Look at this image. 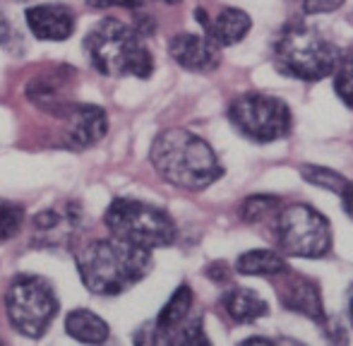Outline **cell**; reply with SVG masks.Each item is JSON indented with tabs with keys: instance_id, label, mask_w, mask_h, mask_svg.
I'll return each instance as SVG.
<instances>
[{
	"instance_id": "obj_15",
	"label": "cell",
	"mask_w": 353,
	"mask_h": 346,
	"mask_svg": "<svg viewBox=\"0 0 353 346\" xmlns=\"http://www.w3.org/2000/svg\"><path fill=\"white\" fill-rule=\"evenodd\" d=\"M195 14H197V22L205 29V37L216 43L219 48L238 43L241 39H245V34L250 32V27H252L248 12H243V10H238V8H223V10H219L214 17H210L205 10H197Z\"/></svg>"
},
{
	"instance_id": "obj_6",
	"label": "cell",
	"mask_w": 353,
	"mask_h": 346,
	"mask_svg": "<svg viewBox=\"0 0 353 346\" xmlns=\"http://www.w3.org/2000/svg\"><path fill=\"white\" fill-rule=\"evenodd\" d=\"M5 313L19 334L39 339L58 315V298L53 286L37 274H19L5 294Z\"/></svg>"
},
{
	"instance_id": "obj_20",
	"label": "cell",
	"mask_w": 353,
	"mask_h": 346,
	"mask_svg": "<svg viewBox=\"0 0 353 346\" xmlns=\"http://www.w3.org/2000/svg\"><path fill=\"white\" fill-rule=\"evenodd\" d=\"M281 207V197L276 195H267V192H262V195H250L243 200L241 210H238V214H241L243 221H248V224H255V221H262L270 212H276Z\"/></svg>"
},
{
	"instance_id": "obj_1",
	"label": "cell",
	"mask_w": 353,
	"mask_h": 346,
	"mask_svg": "<svg viewBox=\"0 0 353 346\" xmlns=\"http://www.w3.org/2000/svg\"><path fill=\"white\" fill-rule=\"evenodd\" d=\"M84 289L97 296H118L152 269V250L116 238H99L74 253Z\"/></svg>"
},
{
	"instance_id": "obj_14",
	"label": "cell",
	"mask_w": 353,
	"mask_h": 346,
	"mask_svg": "<svg viewBox=\"0 0 353 346\" xmlns=\"http://www.w3.org/2000/svg\"><path fill=\"white\" fill-rule=\"evenodd\" d=\"M24 19L29 32L41 41H68L74 34V14L65 5H32Z\"/></svg>"
},
{
	"instance_id": "obj_8",
	"label": "cell",
	"mask_w": 353,
	"mask_h": 346,
	"mask_svg": "<svg viewBox=\"0 0 353 346\" xmlns=\"http://www.w3.org/2000/svg\"><path fill=\"white\" fill-rule=\"evenodd\" d=\"M228 121L243 137L252 142H276L291 132V108L270 94H241L228 106Z\"/></svg>"
},
{
	"instance_id": "obj_5",
	"label": "cell",
	"mask_w": 353,
	"mask_h": 346,
	"mask_svg": "<svg viewBox=\"0 0 353 346\" xmlns=\"http://www.w3.org/2000/svg\"><path fill=\"white\" fill-rule=\"evenodd\" d=\"M106 229L111 236L147 250L166 248L176 241L178 229L163 210L132 197H118L106 210Z\"/></svg>"
},
{
	"instance_id": "obj_16",
	"label": "cell",
	"mask_w": 353,
	"mask_h": 346,
	"mask_svg": "<svg viewBox=\"0 0 353 346\" xmlns=\"http://www.w3.org/2000/svg\"><path fill=\"white\" fill-rule=\"evenodd\" d=\"M190 308H192V289L188 284H181L173 296L168 298V303L161 308V313L157 315L154 320V332L152 337H147L144 342H152V344H163L166 337L178 327L181 323H185L188 315H190Z\"/></svg>"
},
{
	"instance_id": "obj_23",
	"label": "cell",
	"mask_w": 353,
	"mask_h": 346,
	"mask_svg": "<svg viewBox=\"0 0 353 346\" xmlns=\"http://www.w3.org/2000/svg\"><path fill=\"white\" fill-rule=\"evenodd\" d=\"M24 224V207L17 202H0V243L14 238Z\"/></svg>"
},
{
	"instance_id": "obj_17",
	"label": "cell",
	"mask_w": 353,
	"mask_h": 346,
	"mask_svg": "<svg viewBox=\"0 0 353 346\" xmlns=\"http://www.w3.org/2000/svg\"><path fill=\"white\" fill-rule=\"evenodd\" d=\"M221 305L226 310V315L233 323H255V320L265 318L270 313V305L260 294H255L252 289H243V286H233V289L223 291Z\"/></svg>"
},
{
	"instance_id": "obj_2",
	"label": "cell",
	"mask_w": 353,
	"mask_h": 346,
	"mask_svg": "<svg viewBox=\"0 0 353 346\" xmlns=\"http://www.w3.org/2000/svg\"><path fill=\"white\" fill-rule=\"evenodd\" d=\"M149 159L163 181L183 190H205L223 176L212 147L200 135L183 128L159 132L152 142Z\"/></svg>"
},
{
	"instance_id": "obj_7",
	"label": "cell",
	"mask_w": 353,
	"mask_h": 346,
	"mask_svg": "<svg viewBox=\"0 0 353 346\" xmlns=\"http://www.w3.org/2000/svg\"><path fill=\"white\" fill-rule=\"evenodd\" d=\"M279 250L291 258H325L332 250V226L310 205H288L276 214Z\"/></svg>"
},
{
	"instance_id": "obj_29",
	"label": "cell",
	"mask_w": 353,
	"mask_h": 346,
	"mask_svg": "<svg viewBox=\"0 0 353 346\" xmlns=\"http://www.w3.org/2000/svg\"><path fill=\"white\" fill-rule=\"evenodd\" d=\"M159 3H166V5H176V3H181V0H159Z\"/></svg>"
},
{
	"instance_id": "obj_25",
	"label": "cell",
	"mask_w": 353,
	"mask_h": 346,
	"mask_svg": "<svg viewBox=\"0 0 353 346\" xmlns=\"http://www.w3.org/2000/svg\"><path fill=\"white\" fill-rule=\"evenodd\" d=\"M147 0H87L89 8L94 10H108V8H128V10H137Z\"/></svg>"
},
{
	"instance_id": "obj_28",
	"label": "cell",
	"mask_w": 353,
	"mask_h": 346,
	"mask_svg": "<svg viewBox=\"0 0 353 346\" xmlns=\"http://www.w3.org/2000/svg\"><path fill=\"white\" fill-rule=\"evenodd\" d=\"M349 310H351V323H353V291H351V301H349Z\"/></svg>"
},
{
	"instance_id": "obj_13",
	"label": "cell",
	"mask_w": 353,
	"mask_h": 346,
	"mask_svg": "<svg viewBox=\"0 0 353 346\" xmlns=\"http://www.w3.org/2000/svg\"><path fill=\"white\" fill-rule=\"evenodd\" d=\"M279 301L288 310L305 315V318L315 320L317 325L327 323L320 286L312 279H307V276L291 274V272L286 269V281H283V286L279 289Z\"/></svg>"
},
{
	"instance_id": "obj_27",
	"label": "cell",
	"mask_w": 353,
	"mask_h": 346,
	"mask_svg": "<svg viewBox=\"0 0 353 346\" xmlns=\"http://www.w3.org/2000/svg\"><path fill=\"white\" fill-rule=\"evenodd\" d=\"M341 202H344V212L353 219V183L349 181V185L344 187V192H341Z\"/></svg>"
},
{
	"instance_id": "obj_22",
	"label": "cell",
	"mask_w": 353,
	"mask_h": 346,
	"mask_svg": "<svg viewBox=\"0 0 353 346\" xmlns=\"http://www.w3.org/2000/svg\"><path fill=\"white\" fill-rule=\"evenodd\" d=\"M334 89L339 94V99L349 108H353V48L346 53H339V61L334 68Z\"/></svg>"
},
{
	"instance_id": "obj_9",
	"label": "cell",
	"mask_w": 353,
	"mask_h": 346,
	"mask_svg": "<svg viewBox=\"0 0 353 346\" xmlns=\"http://www.w3.org/2000/svg\"><path fill=\"white\" fill-rule=\"evenodd\" d=\"M34 245L39 248H70L82 229V207L77 202H63L58 207L39 212L34 216Z\"/></svg>"
},
{
	"instance_id": "obj_4",
	"label": "cell",
	"mask_w": 353,
	"mask_h": 346,
	"mask_svg": "<svg viewBox=\"0 0 353 346\" xmlns=\"http://www.w3.org/2000/svg\"><path fill=\"white\" fill-rule=\"evenodd\" d=\"M336 61H339V48L310 24H286L274 41L276 70L293 80H325L334 72Z\"/></svg>"
},
{
	"instance_id": "obj_10",
	"label": "cell",
	"mask_w": 353,
	"mask_h": 346,
	"mask_svg": "<svg viewBox=\"0 0 353 346\" xmlns=\"http://www.w3.org/2000/svg\"><path fill=\"white\" fill-rule=\"evenodd\" d=\"M58 118L65 121V130H63V142L65 150L82 152L87 147H94L99 140H103L108 130V118L101 106L94 103H70Z\"/></svg>"
},
{
	"instance_id": "obj_26",
	"label": "cell",
	"mask_w": 353,
	"mask_h": 346,
	"mask_svg": "<svg viewBox=\"0 0 353 346\" xmlns=\"http://www.w3.org/2000/svg\"><path fill=\"white\" fill-rule=\"evenodd\" d=\"M14 43H19V39H17V34H14L12 24H10L8 14H5L3 10H0V46L12 48Z\"/></svg>"
},
{
	"instance_id": "obj_21",
	"label": "cell",
	"mask_w": 353,
	"mask_h": 346,
	"mask_svg": "<svg viewBox=\"0 0 353 346\" xmlns=\"http://www.w3.org/2000/svg\"><path fill=\"white\" fill-rule=\"evenodd\" d=\"M301 176L305 178L307 183L317 187H325V190L334 192V195H341L344 187L349 185V178H344L341 173L332 171V169H325V166H312V164H305L301 166Z\"/></svg>"
},
{
	"instance_id": "obj_24",
	"label": "cell",
	"mask_w": 353,
	"mask_h": 346,
	"mask_svg": "<svg viewBox=\"0 0 353 346\" xmlns=\"http://www.w3.org/2000/svg\"><path fill=\"white\" fill-rule=\"evenodd\" d=\"M344 5V0H303V12L307 14H325L334 12Z\"/></svg>"
},
{
	"instance_id": "obj_18",
	"label": "cell",
	"mask_w": 353,
	"mask_h": 346,
	"mask_svg": "<svg viewBox=\"0 0 353 346\" xmlns=\"http://www.w3.org/2000/svg\"><path fill=\"white\" fill-rule=\"evenodd\" d=\"M65 332L82 344H101L108 339V325L92 310L77 308L65 315Z\"/></svg>"
},
{
	"instance_id": "obj_11",
	"label": "cell",
	"mask_w": 353,
	"mask_h": 346,
	"mask_svg": "<svg viewBox=\"0 0 353 346\" xmlns=\"http://www.w3.org/2000/svg\"><path fill=\"white\" fill-rule=\"evenodd\" d=\"M168 53L171 58L188 72H214L221 65V53L214 41L200 34H176L168 41Z\"/></svg>"
},
{
	"instance_id": "obj_19",
	"label": "cell",
	"mask_w": 353,
	"mask_h": 346,
	"mask_svg": "<svg viewBox=\"0 0 353 346\" xmlns=\"http://www.w3.org/2000/svg\"><path fill=\"white\" fill-rule=\"evenodd\" d=\"M286 269L288 265L283 260V255L267 248L248 250L236 262V272L245 276H276V274H286Z\"/></svg>"
},
{
	"instance_id": "obj_12",
	"label": "cell",
	"mask_w": 353,
	"mask_h": 346,
	"mask_svg": "<svg viewBox=\"0 0 353 346\" xmlns=\"http://www.w3.org/2000/svg\"><path fill=\"white\" fill-rule=\"evenodd\" d=\"M72 70H53L46 75H37L27 85V99L43 113L61 116L72 103Z\"/></svg>"
},
{
	"instance_id": "obj_3",
	"label": "cell",
	"mask_w": 353,
	"mask_h": 346,
	"mask_svg": "<svg viewBox=\"0 0 353 346\" xmlns=\"http://www.w3.org/2000/svg\"><path fill=\"white\" fill-rule=\"evenodd\" d=\"M84 56L97 72L106 77H140L147 80L154 72L152 51L144 43L137 27L106 17L89 29L84 37Z\"/></svg>"
}]
</instances>
